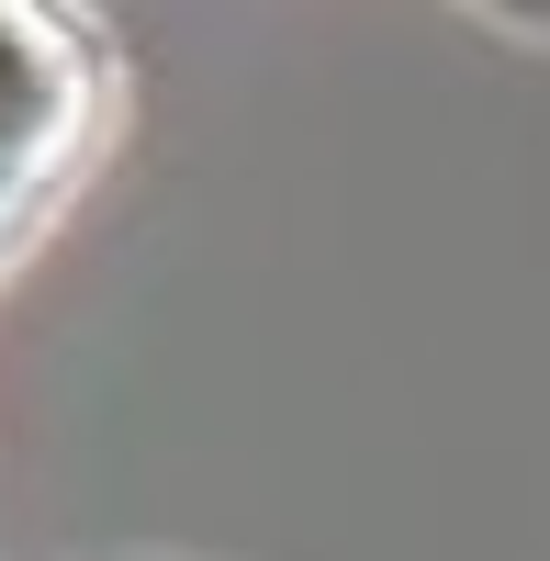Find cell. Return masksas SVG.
<instances>
[{"label":"cell","instance_id":"1","mask_svg":"<svg viewBox=\"0 0 550 561\" xmlns=\"http://www.w3.org/2000/svg\"><path fill=\"white\" fill-rule=\"evenodd\" d=\"M102 102H113V79H102L90 23L57 12V0H0V248L79 180Z\"/></svg>","mask_w":550,"mask_h":561}]
</instances>
